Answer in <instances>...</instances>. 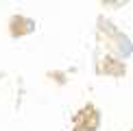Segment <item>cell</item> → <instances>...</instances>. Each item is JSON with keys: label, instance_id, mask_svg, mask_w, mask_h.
Segmentation results:
<instances>
[{"label": "cell", "instance_id": "cell-6", "mask_svg": "<svg viewBox=\"0 0 133 131\" xmlns=\"http://www.w3.org/2000/svg\"><path fill=\"white\" fill-rule=\"evenodd\" d=\"M131 131H133V129H131Z\"/></svg>", "mask_w": 133, "mask_h": 131}, {"label": "cell", "instance_id": "cell-1", "mask_svg": "<svg viewBox=\"0 0 133 131\" xmlns=\"http://www.w3.org/2000/svg\"><path fill=\"white\" fill-rule=\"evenodd\" d=\"M96 29H98L101 40H103L105 44H109V46H111V50L118 53L120 57H129V55L133 53V44H131V40H129V37H127L124 33L120 31L109 18L101 15V18H98V22H96Z\"/></svg>", "mask_w": 133, "mask_h": 131}, {"label": "cell", "instance_id": "cell-5", "mask_svg": "<svg viewBox=\"0 0 133 131\" xmlns=\"http://www.w3.org/2000/svg\"><path fill=\"white\" fill-rule=\"evenodd\" d=\"M50 76H55V79L59 81V83H65V76H61V74H57V70H55V72H48Z\"/></svg>", "mask_w": 133, "mask_h": 131}, {"label": "cell", "instance_id": "cell-3", "mask_svg": "<svg viewBox=\"0 0 133 131\" xmlns=\"http://www.w3.org/2000/svg\"><path fill=\"white\" fill-rule=\"evenodd\" d=\"M96 72L105 76H124L127 66L122 59H118L116 55H101L96 59Z\"/></svg>", "mask_w": 133, "mask_h": 131}, {"label": "cell", "instance_id": "cell-4", "mask_svg": "<svg viewBox=\"0 0 133 131\" xmlns=\"http://www.w3.org/2000/svg\"><path fill=\"white\" fill-rule=\"evenodd\" d=\"M7 29L11 33V37H24V35H29V33L35 31V22H33L31 18H26V15L15 13V15H11V18H9Z\"/></svg>", "mask_w": 133, "mask_h": 131}, {"label": "cell", "instance_id": "cell-2", "mask_svg": "<svg viewBox=\"0 0 133 131\" xmlns=\"http://www.w3.org/2000/svg\"><path fill=\"white\" fill-rule=\"evenodd\" d=\"M101 112L94 103H85L72 118V131H96L101 127Z\"/></svg>", "mask_w": 133, "mask_h": 131}]
</instances>
